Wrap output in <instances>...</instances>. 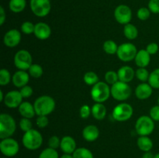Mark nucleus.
Masks as SVG:
<instances>
[{
  "label": "nucleus",
  "instance_id": "nucleus-1",
  "mask_svg": "<svg viewBox=\"0 0 159 158\" xmlns=\"http://www.w3.org/2000/svg\"><path fill=\"white\" fill-rule=\"evenodd\" d=\"M34 106L37 116H48L53 112L56 103L54 99L51 96L42 95L36 99Z\"/></svg>",
  "mask_w": 159,
  "mask_h": 158
},
{
  "label": "nucleus",
  "instance_id": "nucleus-2",
  "mask_svg": "<svg viewBox=\"0 0 159 158\" xmlns=\"http://www.w3.org/2000/svg\"><path fill=\"white\" fill-rule=\"evenodd\" d=\"M22 143L26 149L29 150H36L41 147L43 143V136L37 130L32 129L26 132L22 138Z\"/></svg>",
  "mask_w": 159,
  "mask_h": 158
},
{
  "label": "nucleus",
  "instance_id": "nucleus-3",
  "mask_svg": "<svg viewBox=\"0 0 159 158\" xmlns=\"http://www.w3.org/2000/svg\"><path fill=\"white\" fill-rule=\"evenodd\" d=\"M91 97L96 103H103L111 95V90L107 82L99 81L91 89Z\"/></svg>",
  "mask_w": 159,
  "mask_h": 158
},
{
  "label": "nucleus",
  "instance_id": "nucleus-4",
  "mask_svg": "<svg viewBox=\"0 0 159 158\" xmlns=\"http://www.w3.org/2000/svg\"><path fill=\"white\" fill-rule=\"evenodd\" d=\"M16 123L12 116L7 113L0 115V138L2 139L11 137L15 133Z\"/></svg>",
  "mask_w": 159,
  "mask_h": 158
},
{
  "label": "nucleus",
  "instance_id": "nucleus-5",
  "mask_svg": "<svg viewBox=\"0 0 159 158\" xmlns=\"http://www.w3.org/2000/svg\"><path fill=\"white\" fill-rule=\"evenodd\" d=\"M111 95L116 101H125L128 99L131 94V88L128 83L118 81L110 88Z\"/></svg>",
  "mask_w": 159,
  "mask_h": 158
},
{
  "label": "nucleus",
  "instance_id": "nucleus-6",
  "mask_svg": "<svg viewBox=\"0 0 159 158\" xmlns=\"http://www.w3.org/2000/svg\"><path fill=\"white\" fill-rule=\"evenodd\" d=\"M155 129L154 120L148 116H141L135 123V130L140 136L152 134Z\"/></svg>",
  "mask_w": 159,
  "mask_h": 158
},
{
  "label": "nucleus",
  "instance_id": "nucleus-7",
  "mask_svg": "<svg viewBox=\"0 0 159 158\" xmlns=\"http://www.w3.org/2000/svg\"><path fill=\"white\" fill-rule=\"evenodd\" d=\"M138 54L136 46L131 43H124L118 46L117 55L118 58L124 62H129L134 60Z\"/></svg>",
  "mask_w": 159,
  "mask_h": 158
},
{
  "label": "nucleus",
  "instance_id": "nucleus-8",
  "mask_svg": "<svg viewBox=\"0 0 159 158\" xmlns=\"http://www.w3.org/2000/svg\"><path fill=\"white\" fill-rule=\"evenodd\" d=\"M33 58L30 53L26 50H20L14 56V64L21 71H26L33 64Z\"/></svg>",
  "mask_w": 159,
  "mask_h": 158
},
{
  "label": "nucleus",
  "instance_id": "nucleus-9",
  "mask_svg": "<svg viewBox=\"0 0 159 158\" xmlns=\"http://www.w3.org/2000/svg\"><path fill=\"white\" fill-rule=\"evenodd\" d=\"M133 112L134 110L131 105L127 103H120L113 108L112 116L114 120L124 122L132 117Z\"/></svg>",
  "mask_w": 159,
  "mask_h": 158
},
{
  "label": "nucleus",
  "instance_id": "nucleus-10",
  "mask_svg": "<svg viewBox=\"0 0 159 158\" xmlns=\"http://www.w3.org/2000/svg\"><path fill=\"white\" fill-rule=\"evenodd\" d=\"M51 0H30V6L31 11L38 17L47 16L51 9Z\"/></svg>",
  "mask_w": 159,
  "mask_h": 158
},
{
  "label": "nucleus",
  "instance_id": "nucleus-11",
  "mask_svg": "<svg viewBox=\"0 0 159 158\" xmlns=\"http://www.w3.org/2000/svg\"><path fill=\"white\" fill-rule=\"evenodd\" d=\"M1 153L6 157L16 156L20 150V145L16 139L9 137L2 139L0 142Z\"/></svg>",
  "mask_w": 159,
  "mask_h": 158
},
{
  "label": "nucleus",
  "instance_id": "nucleus-12",
  "mask_svg": "<svg viewBox=\"0 0 159 158\" xmlns=\"http://www.w3.org/2000/svg\"><path fill=\"white\" fill-rule=\"evenodd\" d=\"M114 17L120 24H128L132 19L131 9L127 5H120L115 9Z\"/></svg>",
  "mask_w": 159,
  "mask_h": 158
},
{
  "label": "nucleus",
  "instance_id": "nucleus-13",
  "mask_svg": "<svg viewBox=\"0 0 159 158\" xmlns=\"http://www.w3.org/2000/svg\"><path fill=\"white\" fill-rule=\"evenodd\" d=\"M23 98L22 94H20V91L13 90V91H9L6 94L3 102H4L5 105L7 106L8 108H19V106L23 102Z\"/></svg>",
  "mask_w": 159,
  "mask_h": 158
},
{
  "label": "nucleus",
  "instance_id": "nucleus-14",
  "mask_svg": "<svg viewBox=\"0 0 159 158\" xmlns=\"http://www.w3.org/2000/svg\"><path fill=\"white\" fill-rule=\"evenodd\" d=\"M21 41V33L16 29H9L3 37V43L8 47H15Z\"/></svg>",
  "mask_w": 159,
  "mask_h": 158
},
{
  "label": "nucleus",
  "instance_id": "nucleus-15",
  "mask_svg": "<svg viewBox=\"0 0 159 158\" xmlns=\"http://www.w3.org/2000/svg\"><path fill=\"white\" fill-rule=\"evenodd\" d=\"M34 35L39 40H44L50 37L51 34V29L50 26L47 23L40 22L35 24V29H34Z\"/></svg>",
  "mask_w": 159,
  "mask_h": 158
},
{
  "label": "nucleus",
  "instance_id": "nucleus-16",
  "mask_svg": "<svg viewBox=\"0 0 159 158\" xmlns=\"http://www.w3.org/2000/svg\"><path fill=\"white\" fill-rule=\"evenodd\" d=\"M30 76L29 73H26V71L19 70L12 75V83L16 88H23L25 85H27L30 81Z\"/></svg>",
  "mask_w": 159,
  "mask_h": 158
},
{
  "label": "nucleus",
  "instance_id": "nucleus-17",
  "mask_svg": "<svg viewBox=\"0 0 159 158\" xmlns=\"http://www.w3.org/2000/svg\"><path fill=\"white\" fill-rule=\"evenodd\" d=\"M60 148L64 153L72 154L76 150V142L73 137L70 136H65L61 139Z\"/></svg>",
  "mask_w": 159,
  "mask_h": 158
},
{
  "label": "nucleus",
  "instance_id": "nucleus-18",
  "mask_svg": "<svg viewBox=\"0 0 159 158\" xmlns=\"http://www.w3.org/2000/svg\"><path fill=\"white\" fill-rule=\"evenodd\" d=\"M82 136L88 142H94L99 136V129L94 125H87L82 130Z\"/></svg>",
  "mask_w": 159,
  "mask_h": 158
},
{
  "label": "nucleus",
  "instance_id": "nucleus-19",
  "mask_svg": "<svg viewBox=\"0 0 159 158\" xmlns=\"http://www.w3.org/2000/svg\"><path fill=\"white\" fill-rule=\"evenodd\" d=\"M152 87L149 84L141 83L135 89V95L140 100L148 99L152 94Z\"/></svg>",
  "mask_w": 159,
  "mask_h": 158
},
{
  "label": "nucleus",
  "instance_id": "nucleus-20",
  "mask_svg": "<svg viewBox=\"0 0 159 158\" xmlns=\"http://www.w3.org/2000/svg\"><path fill=\"white\" fill-rule=\"evenodd\" d=\"M119 81L126 83H129L134 79L135 72L130 66H123L117 71Z\"/></svg>",
  "mask_w": 159,
  "mask_h": 158
},
{
  "label": "nucleus",
  "instance_id": "nucleus-21",
  "mask_svg": "<svg viewBox=\"0 0 159 158\" xmlns=\"http://www.w3.org/2000/svg\"><path fill=\"white\" fill-rule=\"evenodd\" d=\"M19 112L23 118L32 119L35 116L36 112L34 105L29 102H23L19 106Z\"/></svg>",
  "mask_w": 159,
  "mask_h": 158
},
{
  "label": "nucleus",
  "instance_id": "nucleus-22",
  "mask_svg": "<svg viewBox=\"0 0 159 158\" xmlns=\"http://www.w3.org/2000/svg\"><path fill=\"white\" fill-rule=\"evenodd\" d=\"M134 61L137 66L139 68H146L150 64L151 55L146 50H141L138 51Z\"/></svg>",
  "mask_w": 159,
  "mask_h": 158
},
{
  "label": "nucleus",
  "instance_id": "nucleus-23",
  "mask_svg": "<svg viewBox=\"0 0 159 158\" xmlns=\"http://www.w3.org/2000/svg\"><path fill=\"white\" fill-rule=\"evenodd\" d=\"M92 115L97 120H102L107 115V108L102 103H96L92 107Z\"/></svg>",
  "mask_w": 159,
  "mask_h": 158
},
{
  "label": "nucleus",
  "instance_id": "nucleus-24",
  "mask_svg": "<svg viewBox=\"0 0 159 158\" xmlns=\"http://www.w3.org/2000/svg\"><path fill=\"white\" fill-rule=\"evenodd\" d=\"M137 144H138V148L143 152L151 151L153 147V142L151 138L148 137V136H140L137 141Z\"/></svg>",
  "mask_w": 159,
  "mask_h": 158
},
{
  "label": "nucleus",
  "instance_id": "nucleus-25",
  "mask_svg": "<svg viewBox=\"0 0 159 158\" xmlns=\"http://www.w3.org/2000/svg\"><path fill=\"white\" fill-rule=\"evenodd\" d=\"M26 6V0H10L9 8L14 13H20L23 12Z\"/></svg>",
  "mask_w": 159,
  "mask_h": 158
},
{
  "label": "nucleus",
  "instance_id": "nucleus-26",
  "mask_svg": "<svg viewBox=\"0 0 159 158\" xmlns=\"http://www.w3.org/2000/svg\"><path fill=\"white\" fill-rule=\"evenodd\" d=\"M124 36L126 37V38L128 39V40H134V39H136L138 36V28H137L134 25L131 24V23H128V24L127 25H124Z\"/></svg>",
  "mask_w": 159,
  "mask_h": 158
},
{
  "label": "nucleus",
  "instance_id": "nucleus-27",
  "mask_svg": "<svg viewBox=\"0 0 159 158\" xmlns=\"http://www.w3.org/2000/svg\"><path fill=\"white\" fill-rule=\"evenodd\" d=\"M72 156L74 158H94L91 150L85 147L77 148L72 153Z\"/></svg>",
  "mask_w": 159,
  "mask_h": 158
},
{
  "label": "nucleus",
  "instance_id": "nucleus-28",
  "mask_svg": "<svg viewBox=\"0 0 159 158\" xmlns=\"http://www.w3.org/2000/svg\"><path fill=\"white\" fill-rule=\"evenodd\" d=\"M118 46H117L116 42L113 41V40H109L104 42L102 48H103V50L105 51L107 54H116V52H117V50H118Z\"/></svg>",
  "mask_w": 159,
  "mask_h": 158
},
{
  "label": "nucleus",
  "instance_id": "nucleus-29",
  "mask_svg": "<svg viewBox=\"0 0 159 158\" xmlns=\"http://www.w3.org/2000/svg\"><path fill=\"white\" fill-rule=\"evenodd\" d=\"M28 71H29L30 75L34 78H39L43 74V68L37 64H33L28 69Z\"/></svg>",
  "mask_w": 159,
  "mask_h": 158
},
{
  "label": "nucleus",
  "instance_id": "nucleus-30",
  "mask_svg": "<svg viewBox=\"0 0 159 158\" xmlns=\"http://www.w3.org/2000/svg\"><path fill=\"white\" fill-rule=\"evenodd\" d=\"M83 80L85 83L88 85H94L99 82V77L93 71H88L84 74Z\"/></svg>",
  "mask_w": 159,
  "mask_h": 158
},
{
  "label": "nucleus",
  "instance_id": "nucleus-31",
  "mask_svg": "<svg viewBox=\"0 0 159 158\" xmlns=\"http://www.w3.org/2000/svg\"><path fill=\"white\" fill-rule=\"evenodd\" d=\"M148 84L153 88H159V68L154 70L152 73H150L148 78Z\"/></svg>",
  "mask_w": 159,
  "mask_h": 158
},
{
  "label": "nucleus",
  "instance_id": "nucleus-32",
  "mask_svg": "<svg viewBox=\"0 0 159 158\" xmlns=\"http://www.w3.org/2000/svg\"><path fill=\"white\" fill-rule=\"evenodd\" d=\"M38 158H60L58 153L55 149H52L51 147L44 149L42 150L41 153L39 155Z\"/></svg>",
  "mask_w": 159,
  "mask_h": 158
},
{
  "label": "nucleus",
  "instance_id": "nucleus-33",
  "mask_svg": "<svg viewBox=\"0 0 159 158\" xmlns=\"http://www.w3.org/2000/svg\"><path fill=\"white\" fill-rule=\"evenodd\" d=\"M105 81L108 85H113L119 81L117 72L114 71H109L105 74Z\"/></svg>",
  "mask_w": 159,
  "mask_h": 158
},
{
  "label": "nucleus",
  "instance_id": "nucleus-34",
  "mask_svg": "<svg viewBox=\"0 0 159 158\" xmlns=\"http://www.w3.org/2000/svg\"><path fill=\"white\" fill-rule=\"evenodd\" d=\"M11 81L10 72L7 69L2 68L0 71V85L5 86L8 85Z\"/></svg>",
  "mask_w": 159,
  "mask_h": 158
},
{
  "label": "nucleus",
  "instance_id": "nucleus-35",
  "mask_svg": "<svg viewBox=\"0 0 159 158\" xmlns=\"http://www.w3.org/2000/svg\"><path fill=\"white\" fill-rule=\"evenodd\" d=\"M135 75L141 81L144 82L146 81H148L150 74L145 68H139L135 72Z\"/></svg>",
  "mask_w": 159,
  "mask_h": 158
},
{
  "label": "nucleus",
  "instance_id": "nucleus-36",
  "mask_svg": "<svg viewBox=\"0 0 159 158\" xmlns=\"http://www.w3.org/2000/svg\"><path fill=\"white\" fill-rule=\"evenodd\" d=\"M35 25L30 21H26L21 25V31L25 34H31L34 33Z\"/></svg>",
  "mask_w": 159,
  "mask_h": 158
},
{
  "label": "nucleus",
  "instance_id": "nucleus-37",
  "mask_svg": "<svg viewBox=\"0 0 159 158\" xmlns=\"http://www.w3.org/2000/svg\"><path fill=\"white\" fill-rule=\"evenodd\" d=\"M150 15H151V11L149 10L148 8H146V7L140 8V9L138 10V12H137L138 18L140 20H142V21L147 20L150 17Z\"/></svg>",
  "mask_w": 159,
  "mask_h": 158
},
{
  "label": "nucleus",
  "instance_id": "nucleus-38",
  "mask_svg": "<svg viewBox=\"0 0 159 158\" xmlns=\"http://www.w3.org/2000/svg\"><path fill=\"white\" fill-rule=\"evenodd\" d=\"M30 119H27V118H22L20 121V129H21L22 131H23L24 133L32 129L33 124Z\"/></svg>",
  "mask_w": 159,
  "mask_h": 158
},
{
  "label": "nucleus",
  "instance_id": "nucleus-39",
  "mask_svg": "<svg viewBox=\"0 0 159 158\" xmlns=\"http://www.w3.org/2000/svg\"><path fill=\"white\" fill-rule=\"evenodd\" d=\"M61 146V139H59L58 136H52L50 137L48 139V147H51L52 149H55L57 150Z\"/></svg>",
  "mask_w": 159,
  "mask_h": 158
},
{
  "label": "nucleus",
  "instance_id": "nucleus-40",
  "mask_svg": "<svg viewBox=\"0 0 159 158\" xmlns=\"http://www.w3.org/2000/svg\"><path fill=\"white\" fill-rule=\"evenodd\" d=\"M49 123V119L47 116H38L37 119H36V125L39 128H45Z\"/></svg>",
  "mask_w": 159,
  "mask_h": 158
},
{
  "label": "nucleus",
  "instance_id": "nucleus-41",
  "mask_svg": "<svg viewBox=\"0 0 159 158\" xmlns=\"http://www.w3.org/2000/svg\"><path fill=\"white\" fill-rule=\"evenodd\" d=\"M80 112L81 118H82V119H87L92 114V108H90L87 105H83L80 108V112Z\"/></svg>",
  "mask_w": 159,
  "mask_h": 158
},
{
  "label": "nucleus",
  "instance_id": "nucleus-42",
  "mask_svg": "<svg viewBox=\"0 0 159 158\" xmlns=\"http://www.w3.org/2000/svg\"><path fill=\"white\" fill-rule=\"evenodd\" d=\"M149 10L155 14L159 13V0H150L148 2Z\"/></svg>",
  "mask_w": 159,
  "mask_h": 158
},
{
  "label": "nucleus",
  "instance_id": "nucleus-43",
  "mask_svg": "<svg viewBox=\"0 0 159 158\" xmlns=\"http://www.w3.org/2000/svg\"><path fill=\"white\" fill-rule=\"evenodd\" d=\"M20 94H22L23 98H29L33 94V88L29 85H25L23 88H20Z\"/></svg>",
  "mask_w": 159,
  "mask_h": 158
},
{
  "label": "nucleus",
  "instance_id": "nucleus-44",
  "mask_svg": "<svg viewBox=\"0 0 159 158\" xmlns=\"http://www.w3.org/2000/svg\"><path fill=\"white\" fill-rule=\"evenodd\" d=\"M150 117L154 121H159V105H155L150 110Z\"/></svg>",
  "mask_w": 159,
  "mask_h": 158
},
{
  "label": "nucleus",
  "instance_id": "nucleus-45",
  "mask_svg": "<svg viewBox=\"0 0 159 158\" xmlns=\"http://www.w3.org/2000/svg\"><path fill=\"white\" fill-rule=\"evenodd\" d=\"M158 45L156 43H151L146 47V50L148 51L150 55H154L158 51Z\"/></svg>",
  "mask_w": 159,
  "mask_h": 158
},
{
  "label": "nucleus",
  "instance_id": "nucleus-46",
  "mask_svg": "<svg viewBox=\"0 0 159 158\" xmlns=\"http://www.w3.org/2000/svg\"><path fill=\"white\" fill-rule=\"evenodd\" d=\"M6 12H5V9L2 6H0V25L2 26L4 24L5 21H6Z\"/></svg>",
  "mask_w": 159,
  "mask_h": 158
},
{
  "label": "nucleus",
  "instance_id": "nucleus-47",
  "mask_svg": "<svg viewBox=\"0 0 159 158\" xmlns=\"http://www.w3.org/2000/svg\"><path fill=\"white\" fill-rule=\"evenodd\" d=\"M155 155L152 153V152H144V153L143 154L142 158H154Z\"/></svg>",
  "mask_w": 159,
  "mask_h": 158
},
{
  "label": "nucleus",
  "instance_id": "nucleus-48",
  "mask_svg": "<svg viewBox=\"0 0 159 158\" xmlns=\"http://www.w3.org/2000/svg\"><path fill=\"white\" fill-rule=\"evenodd\" d=\"M60 158H74V157H73L72 154H70V153H64L62 156H60Z\"/></svg>",
  "mask_w": 159,
  "mask_h": 158
},
{
  "label": "nucleus",
  "instance_id": "nucleus-49",
  "mask_svg": "<svg viewBox=\"0 0 159 158\" xmlns=\"http://www.w3.org/2000/svg\"><path fill=\"white\" fill-rule=\"evenodd\" d=\"M4 94H3V92L2 90H0V102H3L4 100Z\"/></svg>",
  "mask_w": 159,
  "mask_h": 158
},
{
  "label": "nucleus",
  "instance_id": "nucleus-50",
  "mask_svg": "<svg viewBox=\"0 0 159 158\" xmlns=\"http://www.w3.org/2000/svg\"><path fill=\"white\" fill-rule=\"evenodd\" d=\"M154 158H159V153H156V154L155 155V156H154Z\"/></svg>",
  "mask_w": 159,
  "mask_h": 158
},
{
  "label": "nucleus",
  "instance_id": "nucleus-51",
  "mask_svg": "<svg viewBox=\"0 0 159 158\" xmlns=\"http://www.w3.org/2000/svg\"><path fill=\"white\" fill-rule=\"evenodd\" d=\"M158 105H159V97H158Z\"/></svg>",
  "mask_w": 159,
  "mask_h": 158
},
{
  "label": "nucleus",
  "instance_id": "nucleus-52",
  "mask_svg": "<svg viewBox=\"0 0 159 158\" xmlns=\"http://www.w3.org/2000/svg\"><path fill=\"white\" fill-rule=\"evenodd\" d=\"M2 158H7V157H6H6H2Z\"/></svg>",
  "mask_w": 159,
  "mask_h": 158
}]
</instances>
